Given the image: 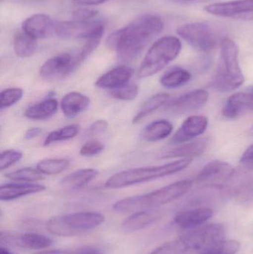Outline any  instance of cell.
Segmentation results:
<instances>
[{
  "instance_id": "7402d4cb",
  "label": "cell",
  "mask_w": 253,
  "mask_h": 254,
  "mask_svg": "<svg viewBox=\"0 0 253 254\" xmlns=\"http://www.w3.org/2000/svg\"><path fill=\"white\" fill-rule=\"evenodd\" d=\"M134 71L126 65H119L102 74L96 81L98 87L104 89H116L128 84Z\"/></svg>"
},
{
  "instance_id": "4316f807",
  "label": "cell",
  "mask_w": 253,
  "mask_h": 254,
  "mask_svg": "<svg viewBox=\"0 0 253 254\" xmlns=\"http://www.w3.org/2000/svg\"><path fill=\"white\" fill-rule=\"evenodd\" d=\"M57 109V101L54 98H49L27 109L25 116L31 120H45L53 116Z\"/></svg>"
},
{
  "instance_id": "f6af8a7d",
  "label": "cell",
  "mask_w": 253,
  "mask_h": 254,
  "mask_svg": "<svg viewBox=\"0 0 253 254\" xmlns=\"http://www.w3.org/2000/svg\"><path fill=\"white\" fill-rule=\"evenodd\" d=\"M42 130L40 128H32L28 129V131L25 132V139H32L34 137H37L40 135L41 133Z\"/></svg>"
},
{
  "instance_id": "e0dca14e",
  "label": "cell",
  "mask_w": 253,
  "mask_h": 254,
  "mask_svg": "<svg viewBox=\"0 0 253 254\" xmlns=\"http://www.w3.org/2000/svg\"><path fill=\"white\" fill-rule=\"evenodd\" d=\"M213 215V210L210 207H197L180 212L174 218V222L181 229H193L206 224Z\"/></svg>"
},
{
  "instance_id": "4dcf8cb0",
  "label": "cell",
  "mask_w": 253,
  "mask_h": 254,
  "mask_svg": "<svg viewBox=\"0 0 253 254\" xmlns=\"http://www.w3.org/2000/svg\"><path fill=\"white\" fill-rule=\"evenodd\" d=\"M69 165V161L65 158H46L37 164V170L43 174H59L65 171Z\"/></svg>"
},
{
  "instance_id": "3957f363",
  "label": "cell",
  "mask_w": 253,
  "mask_h": 254,
  "mask_svg": "<svg viewBox=\"0 0 253 254\" xmlns=\"http://www.w3.org/2000/svg\"><path fill=\"white\" fill-rule=\"evenodd\" d=\"M220 46L219 63L212 80V86L220 92H232L245 82V76L239 64V47L229 37L221 40Z\"/></svg>"
},
{
  "instance_id": "74e56055",
  "label": "cell",
  "mask_w": 253,
  "mask_h": 254,
  "mask_svg": "<svg viewBox=\"0 0 253 254\" xmlns=\"http://www.w3.org/2000/svg\"><path fill=\"white\" fill-rule=\"evenodd\" d=\"M105 149V145L102 142L97 140H91L86 142L80 150V154L83 156H95L101 153Z\"/></svg>"
},
{
  "instance_id": "83f0119b",
  "label": "cell",
  "mask_w": 253,
  "mask_h": 254,
  "mask_svg": "<svg viewBox=\"0 0 253 254\" xmlns=\"http://www.w3.org/2000/svg\"><path fill=\"white\" fill-rule=\"evenodd\" d=\"M191 77V73L187 70L181 67H173L162 75L160 83L168 89H175L188 83Z\"/></svg>"
},
{
  "instance_id": "ab89813d",
  "label": "cell",
  "mask_w": 253,
  "mask_h": 254,
  "mask_svg": "<svg viewBox=\"0 0 253 254\" xmlns=\"http://www.w3.org/2000/svg\"><path fill=\"white\" fill-rule=\"evenodd\" d=\"M108 126V122L106 121H97L88 128L87 131H86V135L92 137V136L101 134V133L103 132L107 129Z\"/></svg>"
},
{
  "instance_id": "7dc6e473",
  "label": "cell",
  "mask_w": 253,
  "mask_h": 254,
  "mask_svg": "<svg viewBox=\"0 0 253 254\" xmlns=\"http://www.w3.org/2000/svg\"><path fill=\"white\" fill-rule=\"evenodd\" d=\"M248 90H249V92H251V93L253 95V86H251V87L248 89Z\"/></svg>"
},
{
  "instance_id": "d6a6232c",
  "label": "cell",
  "mask_w": 253,
  "mask_h": 254,
  "mask_svg": "<svg viewBox=\"0 0 253 254\" xmlns=\"http://www.w3.org/2000/svg\"><path fill=\"white\" fill-rule=\"evenodd\" d=\"M241 249V244L236 240H221L200 254H237Z\"/></svg>"
},
{
  "instance_id": "f546056e",
  "label": "cell",
  "mask_w": 253,
  "mask_h": 254,
  "mask_svg": "<svg viewBox=\"0 0 253 254\" xmlns=\"http://www.w3.org/2000/svg\"><path fill=\"white\" fill-rule=\"evenodd\" d=\"M169 95L166 93H158L157 95L150 98L147 100L144 104H143L141 108L140 109L139 112L137 113L136 116L134 117L132 123L137 124L141 122L142 119L147 116H150L152 113H154L156 110H158L163 105H166L169 101Z\"/></svg>"
},
{
  "instance_id": "ee69618b",
  "label": "cell",
  "mask_w": 253,
  "mask_h": 254,
  "mask_svg": "<svg viewBox=\"0 0 253 254\" xmlns=\"http://www.w3.org/2000/svg\"><path fill=\"white\" fill-rule=\"evenodd\" d=\"M107 1L108 0H73L75 4L80 5H98Z\"/></svg>"
},
{
  "instance_id": "d6986e66",
  "label": "cell",
  "mask_w": 253,
  "mask_h": 254,
  "mask_svg": "<svg viewBox=\"0 0 253 254\" xmlns=\"http://www.w3.org/2000/svg\"><path fill=\"white\" fill-rule=\"evenodd\" d=\"M163 213L157 210H141L129 216L122 224L124 233H134L148 228L160 221Z\"/></svg>"
},
{
  "instance_id": "7c38bea8",
  "label": "cell",
  "mask_w": 253,
  "mask_h": 254,
  "mask_svg": "<svg viewBox=\"0 0 253 254\" xmlns=\"http://www.w3.org/2000/svg\"><path fill=\"white\" fill-rule=\"evenodd\" d=\"M209 99V93L203 89H196L181 95L165 105V111L174 116L186 114L203 107Z\"/></svg>"
},
{
  "instance_id": "f1b7e54d",
  "label": "cell",
  "mask_w": 253,
  "mask_h": 254,
  "mask_svg": "<svg viewBox=\"0 0 253 254\" xmlns=\"http://www.w3.org/2000/svg\"><path fill=\"white\" fill-rule=\"evenodd\" d=\"M36 40L23 31L18 33L13 40L15 54L21 58H28L32 56L37 50Z\"/></svg>"
},
{
  "instance_id": "44dd1931",
  "label": "cell",
  "mask_w": 253,
  "mask_h": 254,
  "mask_svg": "<svg viewBox=\"0 0 253 254\" xmlns=\"http://www.w3.org/2000/svg\"><path fill=\"white\" fill-rule=\"evenodd\" d=\"M210 138L208 137L197 139L193 141L180 144L177 147L166 151L161 154V158H181L193 159L195 157L200 156L209 146Z\"/></svg>"
},
{
  "instance_id": "7a4b0ae2",
  "label": "cell",
  "mask_w": 253,
  "mask_h": 254,
  "mask_svg": "<svg viewBox=\"0 0 253 254\" xmlns=\"http://www.w3.org/2000/svg\"><path fill=\"white\" fill-rule=\"evenodd\" d=\"M193 182L181 180L144 195H135L117 201L113 206L117 213L155 210L181 198L191 190Z\"/></svg>"
},
{
  "instance_id": "ac0fdd59",
  "label": "cell",
  "mask_w": 253,
  "mask_h": 254,
  "mask_svg": "<svg viewBox=\"0 0 253 254\" xmlns=\"http://www.w3.org/2000/svg\"><path fill=\"white\" fill-rule=\"evenodd\" d=\"M204 10L210 14L224 17L253 13V0H235L213 3L206 6Z\"/></svg>"
},
{
  "instance_id": "681fc988",
  "label": "cell",
  "mask_w": 253,
  "mask_h": 254,
  "mask_svg": "<svg viewBox=\"0 0 253 254\" xmlns=\"http://www.w3.org/2000/svg\"><path fill=\"white\" fill-rule=\"evenodd\" d=\"M102 254L94 253V254Z\"/></svg>"
},
{
  "instance_id": "8992f818",
  "label": "cell",
  "mask_w": 253,
  "mask_h": 254,
  "mask_svg": "<svg viewBox=\"0 0 253 254\" xmlns=\"http://www.w3.org/2000/svg\"><path fill=\"white\" fill-rule=\"evenodd\" d=\"M181 48L182 45L179 39L174 36H166L154 42L141 63L138 77L146 78L161 71L176 59Z\"/></svg>"
},
{
  "instance_id": "9a60e30c",
  "label": "cell",
  "mask_w": 253,
  "mask_h": 254,
  "mask_svg": "<svg viewBox=\"0 0 253 254\" xmlns=\"http://www.w3.org/2000/svg\"><path fill=\"white\" fill-rule=\"evenodd\" d=\"M234 168L227 162L219 160L212 161L199 172L196 181L197 183L206 185H219V182H227Z\"/></svg>"
},
{
  "instance_id": "5bb4252c",
  "label": "cell",
  "mask_w": 253,
  "mask_h": 254,
  "mask_svg": "<svg viewBox=\"0 0 253 254\" xmlns=\"http://www.w3.org/2000/svg\"><path fill=\"white\" fill-rule=\"evenodd\" d=\"M208 127V119L205 116H195L184 121L171 139L172 144L180 145L190 141L202 135Z\"/></svg>"
},
{
  "instance_id": "2e32d148",
  "label": "cell",
  "mask_w": 253,
  "mask_h": 254,
  "mask_svg": "<svg viewBox=\"0 0 253 254\" xmlns=\"http://www.w3.org/2000/svg\"><path fill=\"white\" fill-rule=\"evenodd\" d=\"M55 25L51 18L44 13H36L22 22V31L35 40L54 34Z\"/></svg>"
},
{
  "instance_id": "8d00e7d4",
  "label": "cell",
  "mask_w": 253,
  "mask_h": 254,
  "mask_svg": "<svg viewBox=\"0 0 253 254\" xmlns=\"http://www.w3.org/2000/svg\"><path fill=\"white\" fill-rule=\"evenodd\" d=\"M22 153L19 151L5 150L0 155V170H4L8 168L22 158Z\"/></svg>"
},
{
  "instance_id": "60d3db41",
  "label": "cell",
  "mask_w": 253,
  "mask_h": 254,
  "mask_svg": "<svg viewBox=\"0 0 253 254\" xmlns=\"http://www.w3.org/2000/svg\"><path fill=\"white\" fill-rule=\"evenodd\" d=\"M178 247L177 242L166 243L157 248L149 254H178Z\"/></svg>"
},
{
  "instance_id": "1f68e13d",
  "label": "cell",
  "mask_w": 253,
  "mask_h": 254,
  "mask_svg": "<svg viewBox=\"0 0 253 254\" xmlns=\"http://www.w3.org/2000/svg\"><path fill=\"white\" fill-rule=\"evenodd\" d=\"M79 131H80L79 125H72L62 127V128L51 131L50 134H48L47 137L45 139L43 145L45 146H47L55 142L73 138L78 134Z\"/></svg>"
},
{
  "instance_id": "b9f144b4",
  "label": "cell",
  "mask_w": 253,
  "mask_h": 254,
  "mask_svg": "<svg viewBox=\"0 0 253 254\" xmlns=\"http://www.w3.org/2000/svg\"><path fill=\"white\" fill-rule=\"evenodd\" d=\"M95 253L92 249H80L77 250H47L34 254H92Z\"/></svg>"
},
{
  "instance_id": "30bf717a",
  "label": "cell",
  "mask_w": 253,
  "mask_h": 254,
  "mask_svg": "<svg viewBox=\"0 0 253 254\" xmlns=\"http://www.w3.org/2000/svg\"><path fill=\"white\" fill-rule=\"evenodd\" d=\"M226 193L234 195L241 200L253 197V163L233 170L230 177L223 184Z\"/></svg>"
},
{
  "instance_id": "603a6c76",
  "label": "cell",
  "mask_w": 253,
  "mask_h": 254,
  "mask_svg": "<svg viewBox=\"0 0 253 254\" xmlns=\"http://www.w3.org/2000/svg\"><path fill=\"white\" fill-rule=\"evenodd\" d=\"M46 187L36 184H5L0 187V199L11 201L25 195L43 192Z\"/></svg>"
},
{
  "instance_id": "bcb514c9",
  "label": "cell",
  "mask_w": 253,
  "mask_h": 254,
  "mask_svg": "<svg viewBox=\"0 0 253 254\" xmlns=\"http://www.w3.org/2000/svg\"><path fill=\"white\" fill-rule=\"evenodd\" d=\"M0 254H14L12 253V252H10V251L7 250V249H5V248L2 247L1 246V248H0Z\"/></svg>"
},
{
  "instance_id": "5b68a950",
  "label": "cell",
  "mask_w": 253,
  "mask_h": 254,
  "mask_svg": "<svg viewBox=\"0 0 253 254\" xmlns=\"http://www.w3.org/2000/svg\"><path fill=\"white\" fill-rule=\"evenodd\" d=\"M104 221L105 216L98 212H78L51 218L46 222V228L58 237H75L95 229Z\"/></svg>"
},
{
  "instance_id": "4fadbf2b",
  "label": "cell",
  "mask_w": 253,
  "mask_h": 254,
  "mask_svg": "<svg viewBox=\"0 0 253 254\" xmlns=\"http://www.w3.org/2000/svg\"><path fill=\"white\" fill-rule=\"evenodd\" d=\"M1 243H5L10 246H16L22 249L31 250H42L48 249L51 246L52 240L46 236L35 233L15 235L7 232H1L0 234Z\"/></svg>"
},
{
  "instance_id": "d590c367",
  "label": "cell",
  "mask_w": 253,
  "mask_h": 254,
  "mask_svg": "<svg viewBox=\"0 0 253 254\" xmlns=\"http://www.w3.org/2000/svg\"><path fill=\"white\" fill-rule=\"evenodd\" d=\"M139 87L138 85L126 84L118 89H114L111 95L116 99L121 101H132L138 96Z\"/></svg>"
},
{
  "instance_id": "c3c4849f",
  "label": "cell",
  "mask_w": 253,
  "mask_h": 254,
  "mask_svg": "<svg viewBox=\"0 0 253 254\" xmlns=\"http://www.w3.org/2000/svg\"><path fill=\"white\" fill-rule=\"evenodd\" d=\"M184 1H192V0H184Z\"/></svg>"
},
{
  "instance_id": "cb8c5ba5",
  "label": "cell",
  "mask_w": 253,
  "mask_h": 254,
  "mask_svg": "<svg viewBox=\"0 0 253 254\" xmlns=\"http://www.w3.org/2000/svg\"><path fill=\"white\" fill-rule=\"evenodd\" d=\"M90 99L79 92H73L63 97L60 103L61 110L66 117L73 118L86 110Z\"/></svg>"
},
{
  "instance_id": "6da1fadb",
  "label": "cell",
  "mask_w": 253,
  "mask_h": 254,
  "mask_svg": "<svg viewBox=\"0 0 253 254\" xmlns=\"http://www.w3.org/2000/svg\"><path fill=\"white\" fill-rule=\"evenodd\" d=\"M164 22L158 15L145 13L135 18L124 28L108 36L107 45L115 51L121 62L135 61L147 45L163 31Z\"/></svg>"
},
{
  "instance_id": "e575fe53",
  "label": "cell",
  "mask_w": 253,
  "mask_h": 254,
  "mask_svg": "<svg viewBox=\"0 0 253 254\" xmlns=\"http://www.w3.org/2000/svg\"><path fill=\"white\" fill-rule=\"evenodd\" d=\"M23 95V91L19 88H9L4 89L0 94V109L8 108L20 101Z\"/></svg>"
},
{
  "instance_id": "277c9868",
  "label": "cell",
  "mask_w": 253,
  "mask_h": 254,
  "mask_svg": "<svg viewBox=\"0 0 253 254\" xmlns=\"http://www.w3.org/2000/svg\"><path fill=\"white\" fill-rule=\"evenodd\" d=\"M192 162L193 159L183 158L163 165L124 170L113 175L105 182V186L111 189H118L155 180L179 173L188 167Z\"/></svg>"
},
{
  "instance_id": "7bdbcfd3",
  "label": "cell",
  "mask_w": 253,
  "mask_h": 254,
  "mask_svg": "<svg viewBox=\"0 0 253 254\" xmlns=\"http://www.w3.org/2000/svg\"><path fill=\"white\" fill-rule=\"evenodd\" d=\"M241 162L243 164L247 163H253V144L251 145L249 148L246 149L242 158H241Z\"/></svg>"
},
{
  "instance_id": "9c48e42d",
  "label": "cell",
  "mask_w": 253,
  "mask_h": 254,
  "mask_svg": "<svg viewBox=\"0 0 253 254\" xmlns=\"http://www.w3.org/2000/svg\"><path fill=\"white\" fill-rule=\"evenodd\" d=\"M105 26L101 21H62L55 25L54 34L63 39H89L102 37Z\"/></svg>"
},
{
  "instance_id": "f35d334b",
  "label": "cell",
  "mask_w": 253,
  "mask_h": 254,
  "mask_svg": "<svg viewBox=\"0 0 253 254\" xmlns=\"http://www.w3.org/2000/svg\"><path fill=\"white\" fill-rule=\"evenodd\" d=\"M98 10L88 8H79L72 13L73 19L77 21H90L98 16Z\"/></svg>"
},
{
  "instance_id": "484cf974",
  "label": "cell",
  "mask_w": 253,
  "mask_h": 254,
  "mask_svg": "<svg viewBox=\"0 0 253 254\" xmlns=\"http://www.w3.org/2000/svg\"><path fill=\"white\" fill-rule=\"evenodd\" d=\"M173 126L169 121L161 119L154 121L147 125L143 131V137L148 141L154 142L163 140L170 135Z\"/></svg>"
},
{
  "instance_id": "ffe728a7",
  "label": "cell",
  "mask_w": 253,
  "mask_h": 254,
  "mask_svg": "<svg viewBox=\"0 0 253 254\" xmlns=\"http://www.w3.org/2000/svg\"><path fill=\"white\" fill-rule=\"evenodd\" d=\"M246 113H253V95L251 92H239L227 100L222 115L227 119H235Z\"/></svg>"
},
{
  "instance_id": "f907efd6",
  "label": "cell",
  "mask_w": 253,
  "mask_h": 254,
  "mask_svg": "<svg viewBox=\"0 0 253 254\" xmlns=\"http://www.w3.org/2000/svg\"><path fill=\"white\" fill-rule=\"evenodd\" d=\"M252 131H253V127H252Z\"/></svg>"
},
{
  "instance_id": "836d02e7",
  "label": "cell",
  "mask_w": 253,
  "mask_h": 254,
  "mask_svg": "<svg viewBox=\"0 0 253 254\" xmlns=\"http://www.w3.org/2000/svg\"><path fill=\"white\" fill-rule=\"evenodd\" d=\"M43 173L33 168H22L6 174V177L15 182H33L43 179Z\"/></svg>"
},
{
  "instance_id": "d4e9b609",
  "label": "cell",
  "mask_w": 253,
  "mask_h": 254,
  "mask_svg": "<svg viewBox=\"0 0 253 254\" xmlns=\"http://www.w3.org/2000/svg\"><path fill=\"white\" fill-rule=\"evenodd\" d=\"M98 173L95 169H81L65 176L61 182V185L66 189H80L95 179Z\"/></svg>"
},
{
  "instance_id": "8fae6325",
  "label": "cell",
  "mask_w": 253,
  "mask_h": 254,
  "mask_svg": "<svg viewBox=\"0 0 253 254\" xmlns=\"http://www.w3.org/2000/svg\"><path fill=\"white\" fill-rule=\"evenodd\" d=\"M81 64L77 53H61L46 61L40 68V74L46 80L63 78L71 74Z\"/></svg>"
},
{
  "instance_id": "52a82bcc",
  "label": "cell",
  "mask_w": 253,
  "mask_h": 254,
  "mask_svg": "<svg viewBox=\"0 0 253 254\" xmlns=\"http://www.w3.org/2000/svg\"><path fill=\"white\" fill-rule=\"evenodd\" d=\"M187 231L176 241L178 254H200L226 236L225 227L220 223L205 224Z\"/></svg>"
},
{
  "instance_id": "ba28073f",
  "label": "cell",
  "mask_w": 253,
  "mask_h": 254,
  "mask_svg": "<svg viewBox=\"0 0 253 254\" xmlns=\"http://www.w3.org/2000/svg\"><path fill=\"white\" fill-rule=\"evenodd\" d=\"M177 34L190 46L200 52H212L218 44V38L210 25L206 22H193L178 27Z\"/></svg>"
}]
</instances>
